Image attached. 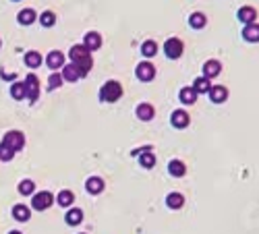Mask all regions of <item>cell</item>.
I'll return each instance as SVG.
<instances>
[{"mask_svg":"<svg viewBox=\"0 0 259 234\" xmlns=\"http://www.w3.org/2000/svg\"><path fill=\"white\" fill-rule=\"evenodd\" d=\"M68 58H70V62L77 64L81 71H83V75H87L91 71V66H93V58H91V52L85 48L83 44H75L73 48L68 50Z\"/></svg>","mask_w":259,"mask_h":234,"instance_id":"1","label":"cell"},{"mask_svg":"<svg viewBox=\"0 0 259 234\" xmlns=\"http://www.w3.org/2000/svg\"><path fill=\"white\" fill-rule=\"evenodd\" d=\"M98 98L100 102L104 104H114V102H119L123 98V85L119 83V81H106V83L100 87V93H98Z\"/></svg>","mask_w":259,"mask_h":234,"instance_id":"2","label":"cell"},{"mask_svg":"<svg viewBox=\"0 0 259 234\" xmlns=\"http://www.w3.org/2000/svg\"><path fill=\"white\" fill-rule=\"evenodd\" d=\"M54 201H56V199H54V195L50 191L33 193L31 195V209H35V212H46V209L52 207Z\"/></svg>","mask_w":259,"mask_h":234,"instance_id":"3","label":"cell"},{"mask_svg":"<svg viewBox=\"0 0 259 234\" xmlns=\"http://www.w3.org/2000/svg\"><path fill=\"white\" fill-rule=\"evenodd\" d=\"M23 83H25V100H29L31 104L38 102V98H40V79L33 73H29L25 79H23Z\"/></svg>","mask_w":259,"mask_h":234,"instance_id":"4","label":"cell"},{"mask_svg":"<svg viewBox=\"0 0 259 234\" xmlns=\"http://www.w3.org/2000/svg\"><path fill=\"white\" fill-rule=\"evenodd\" d=\"M185 52V44L183 40L179 38H168L166 42H164V54H166L170 60H176V58H181Z\"/></svg>","mask_w":259,"mask_h":234,"instance_id":"5","label":"cell"},{"mask_svg":"<svg viewBox=\"0 0 259 234\" xmlns=\"http://www.w3.org/2000/svg\"><path fill=\"white\" fill-rule=\"evenodd\" d=\"M2 143L6 147H10L17 154V151H21L23 147H25V135H23L21 131H8L4 137H2Z\"/></svg>","mask_w":259,"mask_h":234,"instance_id":"6","label":"cell"},{"mask_svg":"<svg viewBox=\"0 0 259 234\" xmlns=\"http://www.w3.org/2000/svg\"><path fill=\"white\" fill-rule=\"evenodd\" d=\"M135 75H137L139 81H145V83H147V81H151V79L156 77V66L151 64L149 60H143V62H139V64H137Z\"/></svg>","mask_w":259,"mask_h":234,"instance_id":"7","label":"cell"},{"mask_svg":"<svg viewBox=\"0 0 259 234\" xmlns=\"http://www.w3.org/2000/svg\"><path fill=\"white\" fill-rule=\"evenodd\" d=\"M61 75H63L65 81H68V83H75V81H79V79H83V77H85L83 71H81V68H79L77 64H73V62L65 64V66L61 68Z\"/></svg>","mask_w":259,"mask_h":234,"instance_id":"8","label":"cell"},{"mask_svg":"<svg viewBox=\"0 0 259 234\" xmlns=\"http://www.w3.org/2000/svg\"><path fill=\"white\" fill-rule=\"evenodd\" d=\"M170 124H172L174 128H187V126L191 124V116H189V112L183 110V108L174 110V112L170 114Z\"/></svg>","mask_w":259,"mask_h":234,"instance_id":"9","label":"cell"},{"mask_svg":"<svg viewBox=\"0 0 259 234\" xmlns=\"http://www.w3.org/2000/svg\"><path fill=\"white\" fill-rule=\"evenodd\" d=\"M46 64H48V68H50L52 73L61 71V68L65 66V54L61 50H52L48 54V58H46Z\"/></svg>","mask_w":259,"mask_h":234,"instance_id":"10","label":"cell"},{"mask_svg":"<svg viewBox=\"0 0 259 234\" xmlns=\"http://www.w3.org/2000/svg\"><path fill=\"white\" fill-rule=\"evenodd\" d=\"M83 46L89 50V52H96L102 48V36L98 31H87L83 36Z\"/></svg>","mask_w":259,"mask_h":234,"instance_id":"11","label":"cell"},{"mask_svg":"<svg viewBox=\"0 0 259 234\" xmlns=\"http://www.w3.org/2000/svg\"><path fill=\"white\" fill-rule=\"evenodd\" d=\"M135 114H137V118H139L141 122H149V120L156 116V108L151 106V104L143 102V104H139V106H137Z\"/></svg>","mask_w":259,"mask_h":234,"instance_id":"12","label":"cell"},{"mask_svg":"<svg viewBox=\"0 0 259 234\" xmlns=\"http://www.w3.org/2000/svg\"><path fill=\"white\" fill-rule=\"evenodd\" d=\"M197 98H199V93L191 85H187L179 91V102L183 104V106H193V104L197 102Z\"/></svg>","mask_w":259,"mask_h":234,"instance_id":"13","label":"cell"},{"mask_svg":"<svg viewBox=\"0 0 259 234\" xmlns=\"http://www.w3.org/2000/svg\"><path fill=\"white\" fill-rule=\"evenodd\" d=\"M222 73V62L220 60H216V58H211V60H205V64H203V77L205 79H216L218 75Z\"/></svg>","mask_w":259,"mask_h":234,"instance_id":"14","label":"cell"},{"mask_svg":"<svg viewBox=\"0 0 259 234\" xmlns=\"http://www.w3.org/2000/svg\"><path fill=\"white\" fill-rule=\"evenodd\" d=\"M207 96H209V100L214 102V104H224L228 100V87H224V85H211Z\"/></svg>","mask_w":259,"mask_h":234,"instance_id":"15","label":"cell"},{"mask_svg":"<svg viewBox=\"0 0 259 234\" xmlns=\"http://www.w3.org/2000/svg\"><path fill=\"white\" fill-rule=\"evenodd\" d=\"M104 189H106V182H104V178H100V176H89V178L85 180V191H87L89 195H100Z\"/></svg>","mask_w":259,"mask_h":234,"instance_id":"16","label":"cell"},{"mask_svg":"<svg viewBox=\"0 0 259 234\" xmlns=\"http://www.w3.org/2000/svg\"><path fill=\"white\" fill-rule=\"evenodd\" d=\"M168 174L174 178H183L187 174V164L183 160H170L168 162Z\"/></svg>","mask_w":259,"mask_h":234,"instance_id":"17","label":"cell"},{"mask_svg":"<svg viewBox=\"0 0 259 234\" xmlns=\"http://www.w3.org/2000/svg\"><path fill=\"white\" fill-rule=\"evenodd\" d=\"M237 19L243 23V25H249V23H255L257 19V10L253 6H241L239 13H237Z\"/></svg>","mask_w":259,"mask_h":234,"instance_id":"18","label":"cell"},{"mask_svg":"<svg viewBox=\"0 0 259 234\" xmlns=\"http://www.w3.org/2000/svg\"><path fill=\"white\" fill-rule=\"evenodd\" d=\"M243 40L249 44H257L259 42V23H249L243 29Z\"/></svg>","mask_w":259,"mask_h":234,"instance_id":"19","label":"cell"},{"mask_svg":"<svg viewBox=\"0 0 259 234\" xmlns=\"http://www.w3.org/2000/svg\"><path fill=\"white\" fill-rule=\"evenodd\" d=\"M65 222L68 226H79L81 222H83V209H79V207H70L66 216H65Z\"/></svg>","mask_w":259,"mask_h":234,"instance_id":"20","label":"cell"},{"mask_svg":"<svg viewBox=\"0 0 259 234\" xmlns=\"http://www.w3.org/2000/svg\"><path fill=\"white\" fill-rule=\"evenodd\" d=\"M23 60H25L27 68H40L42 62H44V58H42V54L38 50H29V52H25V56H23Z\"/></svg>","mask_w":259,"mask_h":234,"instance_id":"21","label":"cell"},{"mask_svg":"<svg viewBox=\"0 0 259 234\" xmlns=\"http://www.w3.org/2000/svg\"><path fill=\"white\" fill-rule=\"evenodd\" d=\"M137 158H139V166H141V168L149 170V168H154V166H156V154H154V151H151V147H149V149H145L143 154H139Z\"/></svg>","mask_w":259,"mask_h":234,"instance_id":"22","label":"cell"},{"mask_svg":"<svg viewBox=\"0 0 259 234\" xmlns=\"http://www.w3.org/2000/svg\"><path fill=\"white\" fill-rule=\"evenodd\" d=\"M158 52H160V46H158L156 40H145L143 44H141V54H143L147 60H149V58H154Z\"/></svg>","mask_w":259,"mask_h":234,"instance_id":"23","label":"cell"},{"mask_svg":"<svg viewBox=\"0 0 259 234\" xmlns=\"http://www.w3.org/2000/svg\"><path fill=\"white\" fill-rule=\"evenodd\" d=\"M13 218L17 220V222H29V218H31V207H27V205H23V203H19V205H15L13 207Z\"/></svg>","mask_w":259,"mask_h":234,"instance_id":"24","label":"cell"},{"mask_svg":"<svg viewBox=\"0 0 259 234\" xmlns=\"http://www.w3.org/2000/svg\"><path fill=\"white\" fill-rule=\"evenodd\" d=\"M17 21L21 23V25H31V23L38 21V13H35L33 8H23V10H19Z\"/></svg>","mask_w":259,"mask_h":234,"instance_id":"25","label":"cell"},{"mask_svg":"<svg viewBox=\"0 0 259 234\" xmlns=\"http://www.w3.org/2000/svg\"><path fill=\"white\" fill-rule=\"evenodd\" d=\"M189 25H191L193 29H203V27L207 25V17H205V13H199V10L191 13V15H189Z\"/></svg>","mask_w":259,"mask_h":234,"instance_id":"26","label":"cell"},{"mask_svg":"<svg viewBox=\"0 0 259 234\" xmlns=\"http://www.w3.org/2000/svg\"><path fill=\"white\" fill-rule=\"evenodd\" d=\"M166 205L170 207V209H181L183 205H185V195L183 193H168L166 195Z\"/></svg>","mask_w":259,"mask_h":234,"instance_id":"27","label":"cell"},{"mask_svg":"<svg viewBox=\"0 0 259 234\" xmlns=\"http://www.w3.org/2000/svg\"><path fill=\"white\" fill-rule=\"evenodd\" d=\"M191 87L199 93V96H201V93L205 96V93H209V89H211V81H209V79H205V77L201 75V77H197V79L193 81V85H191Z\"/></svg>","mask_w":259,"mask_h":234,"instance_id":"28","label":"cell"},{"mask_svg":"<svg viewBox=\"0 0 259 234\" xmlns=\"http://www.w3.org/2000/svg\"><path fill=\"white\" fill-rule=\"evenodd\" d=\"M73 201H75V195H73V191H68V189H65V191H61L56 195V203L61 207H70V205H73Z\"/></svg>","mask_w":259,"mask_h":234,"instance_id":"29","label":"cell"},{"mask_svg":"<svg viewBox=\"0 0 259 234\" xmlns=\"http://www.w3.org/2000/svg\"><path fill=\"white\" fill-rule=\"evenodd\" d=\"M17 191H19L23 197H31V195L35 193V182H33L31 178H23V180L19 182V186H17Z\"/></svg>","mask_w":259,"mask_h":234,"instance_id":"30","label":"cell"},{"mask_svg":"<svg viewBox=\"0 0 259 234\" xmlns=\"http://www.w3.org/2000/svg\"><path fill=\"white\" fill-rule=\"evenodd\" d=\"M10 98L13 100H25V83L23 81H15L10 85Z\"/></svg>","mask_w":259,"mask_h":234,"instance_id":"31","label":"cell"},{"mask_svg":"<svg viewBox=\"0 0 259 234\" xmlns=\"http://www.w3.org/2000/svg\"><path fill=\"white\" fill-rule=\"evenodd\" d=\"M38 19H40V23L44 27H54L56 25V13H54V10H44Z\"/></svg>","mask_w":259,"mask_h":234,"instance_id":"32","label":"cell"},{"mask_svg":"<svg viewBox=\"0 0 259 234\" xmlns=\"http://www.w3.org/2000/svg\"><path fill=\"white\" fill-rule=\"evenodd\" d=\"M63 83H65L63 75L56 71V73H52V75H50V79H48V89H50V91H54V89H58V87H63Z\"/></svg>","mask_w":259,"mask_h":234,"instance_id":"33","label":"cell"},{"mask_svg":"<svg viewBox=\"0 0 259 234\" xmlns=\"http://www.w3.org/2000/svg\"><path fill=\"white\" fill-rule=\"evenodd\" d=\"M13 158H15V151L0 141V162H10Z\"/></svg>","mask_w":259,"mask_h":234,"instance_id":"34","label":"cell"},{"mask_svg":"<svg viewBox=\"0 0 259 234\" xmlns=\"http://www.w3.org/2000/svg\"><path fill=\"white\" fill-rule=\"evenodd\" d=\"M0 77H2V79H15L13 73H6V71H0Z\"/></svg>","mask_w":259,"mask_h":234,"instance_id":"35","label":"cell"},{"mask_svg":"<svg viewBox=\"0 0 259 234\" xmlns=\"http://www.w3.org/2000/svg\"><path fill=\"white\" fill-rule=\"evenodd\" d=\"M8 234H23V232H19V230H10Z\"/></svg>","mask_w":259,"mask_h":234,"instance_id":"36","label":"cell"},{"mask_svg":"<svg viewBox=\"0 0 259 234\" xmlns=\"http://www.w3.org/2000/svg\"><path fill=\"white\" fill-rule=\"evenodd\" d=\"M13 2H21V0H13Z\"/></svg>","mask_w":259,"mask_h":234,"instance_id":"37","label":"cell"},{"mask_svg":"<svg viewBox=\"0 0 259 234\" xmlns=\"http://www.w3.org/2000/svg\"><path fill=\"white\" fill-rule=\"evenodd\" d=\"M79 234H87V232H79Z\"/></svg>","mask_w":259,"mask_h":234,"instance_id":"38","label":"cell"},{"mask_svg":"<svg viewBox=\"0 0 259 234\" xmlns=\"http://www.w3.org/2000/svg\"><path fill=\"white\" fill-rule=\"evenodd\" d=\"M0 46H2V40H0Z\"/></svg>","mask_w":259,"mask_h":234,"instance_id":"39","label":"cell"}]
</instances>
